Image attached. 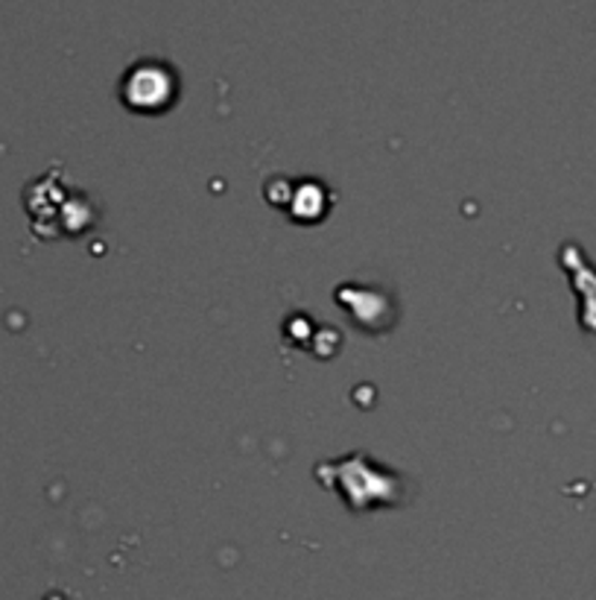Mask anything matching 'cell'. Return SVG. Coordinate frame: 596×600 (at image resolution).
<instances>
[{"instance_id": "1", "label": "cell", "mask_w": 596, "mask_h": 600, "mask_svg": "<svg viewBox=\"0 0 596 600\" xmlns=\"http://www.w3.org/2000/svg\"><path fill=\"white\" fill-rule=\"evenodd\" d=\"M176 98V74L161 62H141L124 79V100L129 108L161 112Z\"/></svg>"}]
</instances>
